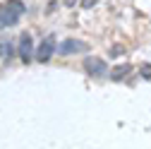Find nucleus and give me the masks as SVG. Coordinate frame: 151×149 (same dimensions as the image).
Instances as JSON below:
<instances>
[{"mask_svg": "<svg viewBox=\"0 0 151 149\" xmlns=\"http://www.w3.org/2000/svg\"><path fill=\"white\" fill-rule=\"evenodd\" d=\"M24 12V5L19 3V0H7V3L0 5V29L5 27H12L19 22V17Z\"/></svg>", "mask_w": 151, "mask_h": 149, "instance_id": "nucleus-1", "label": "nucleus"}, {"mask_svg": "<svg viewBox=\"0 0 151 149\" xmlns=\"http://www.w3.org/2000/svg\"><path fill=\"white\" fill-rule=\"evenodd\" d=\"M93 3L96 0H82V7H93Z\"/></svg>", "mask_w": 151, "mask_h": 149, "instance_id": "nucleus-9", "label": "nucleus"}, {"mask_svg": "<svg viewBox=\"0 0 151 149\" xmlns=\"http://www.w3.org/2000/svg\"><path fill=\"white\" fill-rule=\"evenodd\" d=\"M58 51H60L63 55L82 53V51H86V43H84V41H79V39H67V41H63V43L58 46Z\"/></svg>", "mask_w": 151, "mask_h": 149, "instance_id": "nucleus-4", "label": "nucleus"}, {"mask_svg": "<svg viewBox=\"0 0 151 149\" xmlns=\"http://www.w3.org/2000/svg\"><path fill=\"white\" fill-rule=\"evenodd\" d=\"M84 70H86V74H91V77H103V74L108 72V63H103L101 58H86L84 60Z\"/></svg>", "mask_w": 151, "mask_h": 149, "instance_id": "nucleus-2", "label": "nucleus"}, {"mask_svg": "<svg viewBox=\"0 0 151 149\" xmlns=\"http://www.w3.org/2000/svg\"><path fill=\"white\" fill-rule=\"evenodd\" d=\"M142 77L151 80V65H144V67H142Z\"/></svg>", "mask_w": 151, "mask_h": 149, "instance_id": "nucleus-7", "label": "nucleus"}, {"mask_svg": "<svg viewBox=\"0 0 151 149\" xmlns=\"http://www.w3.org/2000/svg\"><path fill=\"white\" fill-rule=\"evenodd\" d=\"M34 41H31V36L29 34H24L22 39H19V58L24 60V63H31V55H34V46H31Z\"/></svg>", "mask_w": 151, "mask_h": 149, "instance_id": "nucleus-5", "label": "nucleus"}, {"mask_svg": "<svg viewBox=\"0 0 151 149\" xmlns=\"http://www.w3.org/2000/svg\"><path fill=\"white\" fill-rule=\"evenodd\" d=\"M3 58H7V46L0 43V60H3Z\"/></svg>", "mask_w": 151, "mask_h": 149, "instance_id": "nucleus-8", "label": "nucleus"}, {"mask_svg": "<svg viewBox=\"0 0 151 149\" xmlns=\"http://www.w3.org/2000/svg\"><path fill=\"white\" fill-rule=\"evenodd\" d=\"M53 51H55V41H53V36H48V39H43L39 43V48H36V60L39 63H48Z\"/></svg>", "mask_w": 151, "mask_h": 149, "instance_id": "nucleus-3", "label": "nucleus"}, {"mask_svg": "<svg viewBox=\"0 0 151 149\" xmlns=\"http://www.w3.org/2000/svg\"><path fill=\"white\" fill-rule=\"evenodd\" d=\"M127 74H129V63H120V65H115V67L108 72V77L113 82H120L122 77H127Z\"/></svg>", "mask_w": 151, "mask_h": 149, "instance_id": "nucleus-6", "label": "nucleus"}]
</instances>
